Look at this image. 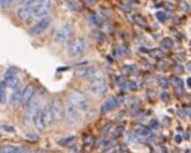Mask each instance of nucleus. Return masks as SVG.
<instances>
[{
	"mask_svg": "<svg viewBox=\"0 0 191 153\" xmlns=\"http://www.w3.org/2000/svg\"><path fill=\"white\" fill-rule=\"evenodd\" d=\"M87 50H88V42L83 37L74 38L68 46V54L73 59H77V57H80L82 55H84Z\"/></svg>",
	"mask_w": 191,
	"mask_h": 153,
	"instance_id": "1",
	"label": "nucleus"
},
{
	"mask_svg": "<svg viewBox=\"0 0 191 153\" xmlns=\"http://www.w3.org/2000/svg\"><path fill=\"white\" fill-rule=\"evenodd\" d=\"M69 102H71L83 114L89 110V102H88L87 97L83 93H80V92H73V93L69 96Z\"/></svg>",
	"mask_w": 191,
	"mask_h": 153,
	"instance_id": "2",
	"label": "nucleus"
},
{
	"mask_svg": "<svg viewBox=\"0 0 191 153\" xmlns=\"http://www.w3.org/2000/svg\"><path fill=\"white\" fill-rule=\"evenodd\" d=\"M80 114H82V111L78 110L71 102H68L66 106L64 107L65 120H66L69 124H77V122L80 120Z\"/></svg>",
	"mask_w": 191,
	"mask_h": 153,
	"instance_id": "3",
	"label": "nucleus"
},
{
	"mask_svg": "<svg viewBox=\"0 0 191 153\" xmlns=\"http://www.w3.org/2000/svg\"><path fill=\"white\" fill-rule=\"evenodd\" d=\"M73 33H74V29H73V27H71L70 24H65V26H63V27L56 32V35H55V41L59 42V43L68 42L70 38H71Z\"/></svg>",
	"mask_w": 191,
	"mask_h": 153,
	"instance_id": "4",
	"label": "nucleus"
},
{
	"mask_svg": "<svg viewBox=\"0 0 191 153\" xmlns=\"http://www.w3.org/2000/svg\"><path fill=\"white\" fill-rule=\"evenodd\" d=\"M51 23H52V19H51V17H48V15L41 18L40 22H37V23H36V24L32 27L31 35H33V36H40V35H42V33L51 26Z\"/></svg>",
	"mask_w": 191,
	"mask_h": 153,
	"instance_id": "5",
	"label": "nucleus"
},
{
	"mask_svg": "<svg viewBox=\"0 0 191 153\" xmlns=\"http://www.w3.org/2000/svg\"><path fill=\"white\" fill-rule=\"evenodd\" d=\"M40 103H41V95L38 92H36V95L33 96L27 107V116L29 119H34V116L37 115V112L40 111Z\"/></svg>",
	"mask_w": 191,
	"mask_h": 153,
	"instance_id": "6",
	"label": "nucleus"
},
{
	"mask_svg": "<svg viewBox=\"0 0 191 153\" xmlns=\"http://www.w3.org/2000/svg\"><path fill=\"white\" fill-rule=\"evenodd\" d=\"M51 0H41V1L34 6V18H43L50 13L51 10Z\"/></svg>",
	"mask_w": 191,
	"mask_h": 153,
	"instance_id": "7",
	"label": "nucleus"
},
{
	"mask_svg": "<svg viewBox=\"0 0 191 153\" xmlns=\"http://www.w3.org/2000/svg\"><path fill=\"white\" fill-rule=\"evenodd\" d=\"M89 91L94 96H102L107 91V84H106V82L103 79H101V78L94 79L89 86Z\"/></svg>",
	"mask_w": 191,
	"mask_h": 153,
	"instance_id": "8",
	"label": "nucleus"
},
{
	"mask_svg": "<svg viewBox=\"0 0 191 153\" xmlns=\"http://www.w3.org/2000/svg\"><path fill=\"white\" fill-rule=\"evenodd\" d=\"M41 115H42V119L43 121H45L46 126H50L51 122L54 121L55 116H54V111H52V106H51V103H47L45 107H43L42 110H40Z\"/></svg>",
	"mask_w": 191,
	"mask_h": 153,
	"instance_id": "9",
	"label": "nucleus"
},
{
	"mask_svg": "<svg viewBox=\"0 0 191 153\" xmlns=\"http://www.w3.org/2000/svg\"><path fill=\"white\" fill-rule=\"evenodd\" d=\"M4 83L6 84L8 88H12V89H16L18 86H19V78L18 75L12 72V70H8V73L5 74V78H4Z\"/></svg>",
	"mask_w": 191,
	"mask_h": 153,
	"instance_id": "10",
	"label": "nucleus"
},
{
	"mask_svg": "<svg viewBox=\"0 0 191 153\" xmlns=\"http://www.w3.org/2000/svg\"><path fill=\"white\" fill-rule=\"evenodd\" d=\"M36 95V88L32 84L28 86L23 89V96H22V105L23 106H28V103L31 102V99L33 98V96Z\"/></svg>",
	"mask_w": 191,
	"mask_h": 153,
	"instance_id": "11",
	"label": "nucleus"
},
{
	"mask_svg": "<svg viewBox=\"0 0 191 153\" xmlns=\"http://www.w3.org/2000/svg\"><path fill=\"white\" fill-rule=\"evenodd\" d=\"M18 18L20 20H28L34 18V6H23L17 12Z\"/></svg>",
	"mask_w": 191,
	"mask_h": 153,
	"instance_id": "12",
	"label": "nucleus"
},
{
	"mask_svg": "<svg viewBox=\"0 0 191 153\" xmlns=\"http://www.w3.org/2000/svg\"><path fill=\"white\" fill-rule=\"evenodd\" d=\"M117 105H119L117 97H115V96L110 97V98H107L106 101H105V103L101 106V112L102 114H107V112H110L111 110H113Z\"/></svg>",
	"mask_w": 191,
	"mask_h": 153,
	"instance_id": "13",
	"label": "nucleus"
},
{
	"mask_svg": "<svg viewBox=\"0 0 191 153\" xmlns=\"http://www.w3.org/2000/svg\"><path fill=\"white\" fill-rule=\"evenodd\" d=\"M22 96H23V89L22 87H17L14 89V92L12 93V97H10V106L13 107H18L20 103H22Z\"/></svg>",
	"mask_w": 191,
	"mask_h": 153,
	"instance_id": "14",
	"label": "nucleus"
},
{
	"mask_svg": "<svg viewBox=\"0 0 191 153\" xmlns=\"http://www.w3.org/2000/svg\"><path fill=\"white\" fill-rule=\"evenodd\" d=\"M94 73H96L94 68H84V69H78V70H75L74 74L78 76V78L88 79V78H93Z\"/></svg>",
	"mask_w": 191,
	"mask_h": 153,
	"instance_id": "15",
	"label": "nucleus"
},
{
	"mask_svg": "<svg viewBox=\"0 0 191 153\" xmlns=\"http://www.w3.org/2000/svg\"><path fill=\"white\" fill-rule=\"evenodd\" d=\"M172 84L175 87L176 95H177L178 97H182L183 96V80L180 79V78H173L172 79Z\"/></svg>",
	"mask_w": 191,
	"mask_h": 153,
	"instance_id": "16",
	"label": "nucleus"
},
{
	"mask_svg": "<svg viewBox=\"0 0 191 153\" xmlns=\"http://www.w3.org/2000/svg\"><path fill=\"white\" fill-rule=\"evenodd\" d=\"M51 106H52V111H54L55 119H60L61 115H63V105H61V102L59 101V99H55V101H52Z\"/></svg>",
	"mask_w": 191,
	"mask_h": 153,
	"instance_id": "17",
	"label": "nucleus"
},
{
	"mask_svg": "<svg viewBox=\"0 0 191 153\" xmlns=\"http://www.w3.org/2000/svg\"><path fill=\"white\" fill-rule=\"evenodd\" d=\"M136 133L140 135V138H143V139H149V138L153 136V133L152 130L149 128H144V126H140L136 129Z\"/></svg>",
	"mask_w": 191,
	"mask_h": 153,
	"instance_id": "18",
	"label": "nucleus"
},
{
	"mask_svg": "<svg viewBox=\"0 0 191 153\" xmlns=\"http://www.w3.org/2000/svg\"><path fill=\"white\" fill-rule=\"evenodd\" d=\"M33 122H34L36 128H37L38 130H43V129H46V128H47V126H46V124H45V121H43V119H42V115H41V112H40V111H38V112H37V115L34 116Z\"/></svg>",
	"mask_w": 191,
	"mask_h": 153,
	"instance_id": "19",
	"label": "nucleus"
},
{
	"mask_svg": "<svg viewBox=\"0 0 191 153\" xmlns=\"http://www.w3.org/2000/svg\"><path fill=\"white\" fill-rule=\"evenodd\" d=\"M87 20L93 27H98L102 23V19L99 18V15H97V14H89V15H88V18H87Z\"/></svg>",
	"mask_w": 191,
	"mask_h": 153,
	"instance_id": "20",
	"label": "nucleus"
},
{
	"mask_svg": "<svg viewBox=\"0 0 191 153\" xmlns=\"http://www.w3.org/2000/svg\"><path fill=\"white\" fill-rule=\"evenodd\" d=\"M0 152L3 153H16V152H24V149H20L16 145H1Z\"/></svg>",
	"mask_w": 191,
	"mask_h": 153,
	"instance_id": "21",
	"label": "nucleus"
},
{
	"mask_svg": "<svg viewBox=\"0 0 191 153\" xmlns=\"http://www.w3.org/2000/svg\"><path fill=\"white\" fill-rule=\"evenodd\" d=\"M133 20H134V23L135 24H138V26H140V27H146L148 24H146V22L144 20V18L142 17V15H139V14H134L133 15Z\"/></svg>",
	"mask_w": 191,
	"mask_h": 153,
	"instance_id": "22",
	"label": "nucleus"
},
{
	"mask_svg": "<svg viewBox=\"0 0 191 153\" xmlns=\"http://www.w3.org/2000/svg\"><path fill=\"white\" fill-rule=\"evenodd\" d=\"M74 142H75V136L70 135V136H66V138L60 139V140H59V144H61V145H69V144L74 143Z\"/></svg>",
	"mask_w": 191,
	"mask_h": 153,
	"instance_id": "23",
	"label": "nucleus"
},
{
	"mask_svg": "<svg viewBox=\"0 0 191 153\" xmlns=\"http://www.w3.org/2000/svg\"><path fill=\"white\" fill-rule=\"evenodd\" d=\"M6 84L4 83V80L1 82V84H0V101L1 102H5V98H6Z\"/></svg>",
	"mask_w": 191,
	"mask_h": 153,
	"instance_id": "24",
	"label": "nucleus"
},
{
	"mask_svg": "<svg viewBox=\"0 0 191 153\" xmlns=\"http://www.w3.org/2000/svg\"><path fill=\"white\" fill-rule=\"evenodd\" d=\"M66 6H68V9L70 10H74V12H78L80 9V6L77 1H74V0H69V1L66 3Z\"/></svg>",
	"mask_w": 191,
	"mask_h": 153,
	"instance_id": "25",
	"label": "nucleus"
},
{
	"mask_svg": "<svg viewBox=\"0 0 191 153\" xmlns=\"http://www.w3.org/2000/svg\"><path fill=\"white\" fill-rule=\"evenodd\" d=\"M150 54H152L154 57H157V59H162V57H164V51H163L162 49H154V50L150 51Z\"/></svg>",
	"mask_w": 191,
	"mask_h": 153,
	"instance_id": "26",
	"label": "nucleus"
},
{
	"mask_svg": "<svg viewBox=\"0 0 191 153\" xmlns=\"http://www.w3.org/2000/svg\"><path fill=\"white\" fill-rule=\"evenodd\" d=\"M162 46L163 47H166V49H172L173 47V41L171 40V38H163L162 40Z\"/></svg>",
	"mask_w": 191,
	"mask_h": 153,
	"instance_id": "27",
	"label": "nucleus"
},
{
	"mask_svg": "<svg viewBox=\"0 0 191 153\" xmlns=\"http://www.w3.org/2000/svg\"><path fill=\"white\" fill-rule=\"evenodd\" d=\"M41 0H22V4L24 6H36Z\"/></svg>",
	"mask_w": 191,
	"mask_h": 153,
	"instance_id": "28",
	"label": "nucleus"
},
{
	"mask_svg": "<svg viewBox=\"0 0 191 153\" xmlns=\"http://www.w3.org/2000/svg\"><path fill=\"white\" fill-rule=\"evenodd\" d=\"M92 37L94 38L96 41H102V40H103V33H102L101 31H93Z\"/></svg>",
	"mask_w": 191,
	"mask_h": 153,
	"instance_id": "29",
	"label": "nucleus"
},
{
	"mask_svg": "<svg viewBox=\"0 0 191 153\" xmlns=\"http://www.w3.org/2000/svg\"><path fill=\"white\" fill-rule=\"evenodd\" d=\"M127 54H129V50H127L126 46H120V47L117 49V55L119 56H126Z\"/></svg>",
	"mask_w": 191,
	"mask_h": 153,
	"instance_id": "30",
	"label": "nucleus"
},
{
	"mask_svg": "<svg viewBox=\"0 0 191 153\" xmlns=\"http://www.w3.org/2000/svg\"><path fill=\"white\" fill-rule=\"evenodd\" d=\"M122 132H124V126H117V128H113V130H112V136H113V138L120 136Z\"/></svg>",
	"mask_w": 191,
	"mask_h": 153,
	"instance_id": "31",
	"label": "nucleus"
},
{
	"mask_svg": "<svg viewBox=\"0 0 191 153\" xmlns=\"http://www.w3.org/2000/svg\"><path fill=\"white\" fill-rule=\"evenodd\" d=\"M158 83H159V86L162 87V88H168V80L167 79H164V78H159L158 79Z\"/></svg>",
	"mask_w": 191,
	"mask_h": 153,
	"instance_id": "32",
	"label": "nucleus"
},
{
	"mask_svg": "<svg viewBox=\"0 0 191 153\" xmlns=\"http://www.w3.org/2000/svg\"><path fill=\"white\" fill-rule=\"evenodd\" d=\"M1 129L5 130V132H9V133H14V132H16V129H14L13 125H1Z\"/></svg>",
	"mask_w": 191,
	"mask_h": 153,
	"instance_id": "33",
	"label": "nucleus"
},
{
	"mask_svg": "<svg viewBox=\"0 0 191 153\" xmlns=\"http://www.w3.org/2000/svg\"><path fill=\"white\" fill-rule=\"evenodd\" d=\"M27 139H28L29 142L36 143V142H38V136L36 135V134H28V135H27Z\"/></svg>",
	"mask_w": 191,
	"mask_h": 153,
	"instance_id": "34",
	"label": "nucleus"
},
{
	"mask_svg": "<svg viewBox=\"0 0 191 153\" xmlns=\"http://www.w3.org/2000/svg\"><path fill=\"white\" fill-rule=\"evenodd\" d=\"M157 18H158V20H160V22H164V20H167V15H166L164 13H162V12H158V13H157Z\"/></svg>",
	"mask_w": 191,
	"mask_h": 153,
	"instance_id": "35",
	"label": "nucleus"
},
{
	"mask_svg": "<svg viewBox=\"0 0 191 153\" xmlns=\"http://www.w3.org/2000/svg\"><path fill=\"white\" fill-rule=\"evenodd\" d=\"M160 97H162V101H164V102H168V101H170V95H168L167 92H163Z\"/></svg>",
	"mask_w": 191,
	"mask_h": 153,
	"instance_id": "36",
	"label": "nucleus"
},
{
	"mask_svg": "<svg viewBox=\"0 0 191 153\" xmlns=\"http://www.w3.org/2000/svg\"><path fill=\"white\" fill-rule=\"evenodd\" d=\"M0 1H1V6H4V8H6L9 4H12L14 0H0Z\"/></svg>",
	"mask_w": 191,
	"mask_h": 153,
	"instance_id": "37",
	"label": "nucleus"
},
{
	"mask_svg": "<svg viewBox=\"0 0 191 153\" xmlns=\"http://www.w3.org/2000/svg\"><path fill=\"white\" fill-rule=\"evenodd\" d=\"M173 70H175V73H178V74H180V73L183 72V68H182L181 65H176V66L173 68Z\"/></svg>",
	"mask_w": 191,
	"mask_h": 153,
	"instance_id": "38",
	"label": "nucleus"
},
{
	"mask_svg": "<svg viewBox=\"0 0 191 153\" xmlns=\"http://www.w3.org/2000/svg\"><path fill=\"white\" fill-rule=\"evenodd\" d=\"M181 9H182V10H185V12L189 10V5H187V3H183V1H182V3H181Z\"/></svg>",
	"mask_w": 191,
	"mask_h": 153,
	"instance_id": "39",
	"label": "nucleus"
},
{
	"mask_svg": "<svg viewBox=\"0 0 191 153\" xmlns=\"http://www.w3.org/2000/svg\"><path fill=\"white\" fill-rule=\"evenodd\" d=\"M84 1H85L87 4H91V5H92V4L96 3V0H84Z\"/></svg>",
	"mask_w": 191,
	"mask_h": 153,
	"instance_id": "40",
	"label": "nucleus"
},
{
	"mask_svg": "<svg viewBox=\"0 0 191 153\" xmlns=\"http://www.w3.org/2000/svg\"><path fill=\"white\" fill-rule=\"evenodd\" d=\"M150 125H152V126H157V125H158V122H157L156 120H152V122H150Z\"/></svg>",
	"mask_w": 191,
	"mask_h": 153,
	"instance_id": "41",
	"label": "nucleus"
},
{
	"mask_svg": "<svg viewBox=\"0 0 191 153\" xmlns=\"http://www.w3.org/2000/svg\"><path fill=\"white\" fill-rule=\"evenodd\" d=\"M181 140H182L181 136H180V135H176V142H177V143H181Z\"/></svg>",
	"mask_w": 191,
	"mask_h": 153,
	"instance_id": "42",
	"label": "nucleus"
},
{
	"mask_svg": "<svg viewBox=\"0 0 191 153\" xmlns=\"http://www.w3.org/2000/svg\"><path fill=\"white\" fill-rule=\"evenodd\" d=\"M186 83H187V86L191 88V78H187V79H186Z\"/></svg>",
	"mask_w": 191,
	"mask_h": 153,
	"instance_id": "43",
	"label": "nucleus"
},
{
	"mask_svg": "<svg viewBox=\"0 0 191 153\" xmlns=\"http://www.w3.org/2000/svg\"><path fill=\"white\" fill-rule=\"evenodd\" d=\"M186 114L189 117H191V109H186Z\"/></svg>",
	"mask_w": 191,
	"mask_h": 153,
	"instance_id": "44",
	"label": "nucleus"
},
{
	"mask_svg": "<svg viewBox=\"0 0 191 153\" xmlns=\"http://www.w3.org/2000/svg\"><path fill=\"white\" fill-rule=\"evenodd\" d=\"M187 65H189V69H190V72H191V61H190V63H189Z\"/></svg>",
	"mask_w": 191,
	"mask_h": 153,
	"instance_id": "45",
	"label": "nucleus"
}]
</instances>
